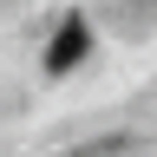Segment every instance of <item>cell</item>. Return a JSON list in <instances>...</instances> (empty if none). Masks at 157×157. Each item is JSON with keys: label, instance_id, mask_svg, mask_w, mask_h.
<instances>
[{"label": "cell", "instance_id": "1", "mask_svg": "<svg viewBox=\"0 0 157 157\" xmlns=\"http://www.w3.org/2000/svg\"><path fill=\"white\" fill-rule=\"evenodd\" d=\"M85 52H92V26H85L78 13H66V26H59V33H52V46H46V72H52V78H59V72H72Z\"/></svg>", "mask_w": 157, "mask_h": 157}]
</instances>
